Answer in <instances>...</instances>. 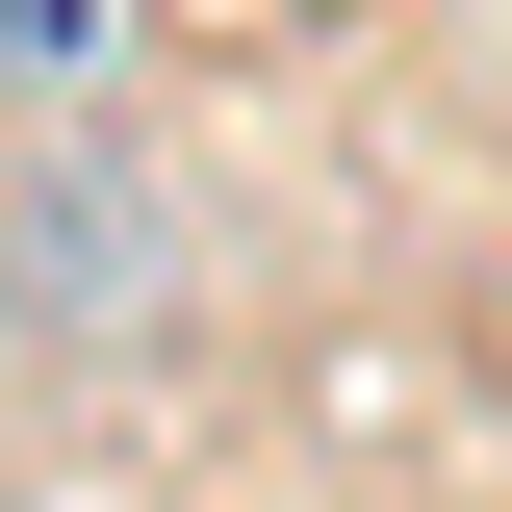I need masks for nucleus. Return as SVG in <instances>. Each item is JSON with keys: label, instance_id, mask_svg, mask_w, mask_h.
<instances>
[{"label": "nucleus", "instance_id": "nucleus-1", "mask_svg": "<svg viewBox=\"0 0 512 512\" xmlns=\"http://www.w3.org/2000/svg\"><path fill=\"white\" fill-rule=\"evenodd\" d=\"M154 77V0H0V128H77Z\"/></svg>", "mask_w": 512, "mask_h": 512}]
</instances>
